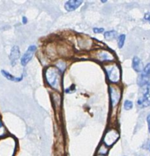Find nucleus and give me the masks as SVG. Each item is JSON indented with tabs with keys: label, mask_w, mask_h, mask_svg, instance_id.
Wrapping results in <instances>:
<instances>
[{
	"label": "nucleus",
	"mask_w": 150,
	"mask_h": 156,
	"mask_svg": "<svg viewBox=\"0 0 150 156\" xmlns=\"http://www.w3.org/2000/svg\"><path fill=\"white\" fill-rule=\"evenodd\" d=\"M146 120H147V123H148V129H149V133H150V114H149V115H148V117H147V119H146Z\"/></svg>",
	"instance_id": "nucleus-16"
},
{
	"label": "nucleus",
	"mask_w": 150,
	"mask_h": 156,
	"mask_svg": "<svg viewBox=\"0 0 150 156\" xmlns=\"http://www.w3.org/2000/svg\"><path fill=\"white\" fill-rule=\"evenodd\" d=\"M82 3H83V2L80 1V0H70V1H67L65 3V9L67 12H72V11L77 9Z\"/></svg>",
	"instance_id": "nucleus-5"
},
{
	"label": "nucleus",
	"mask_w": 150,
	"mask_h": 156,
	"mask_svg": "<svg viewBox=\"0 0 150 156\" xmlns=\"http://www.w3.org/2000/svg\"><path fill=\"white\" fill-rule=\"evenodd\" d=\"M117 32L116 30H109L105 33V38L108 41H111V40H114L117 37Z\"/></svg>",
	"instance_id": "nucleus-10"
},
{
	"label": "nucleus",
	"mask_w": 150,
	"mask_h": 156,
	"mask_svg": "<svg viewBox=\"0 0 150 156\" xmlns=\"http://www.w3.org/2000/svg\"><path fill=\"white\" fill-rule=\"evenodd\" d=\"M132 67L137 73H141V72H143V69H144L141 59L137 57V56H134V59H133Z\"/></svg>",
	"instance_id": "nucleus-7"
},
{
	"label": "nucleus",
	"mask_w": 150,
	"mask_h": 156,
	"mask_svg": "<svg viewBox=\"0 0 150 156\" xmlns=\"http://www.w3.org/2000/svg\"><path fill=\"white\" fill-rule=\"evenodd\" d=\"M5 133V128L4 127L2 123V121L0 120V136H4Z\"/></svg>",
	"instance_id": "nucleus-13"
},
{
	"label": "nucleus",
	"mask_w": 150,
	"mask_h": 156,
	"mask_svg": "<svg viewBox=\"0 0 150 156\" xmlns=\"http://www.w3.org/2000/svg\"><path fill=\"white\" fill-rule=\"evenodd\" d=\"M133 107H134V104H133L132 101H129V100L125 101L124 105H123V108H124L125 110H127V111H129V110L132 109Z\"/></svg>",
	"instance_id": "nucleus-12"
},
{
	"label": "nucleus",
	"mask_w": 150,
	"mask_h": 156,
	"mask_svg": "<svg viewBox=\"0 0 150 156\" xmlns=\"http://www.w3.org/2000/svg\"><path fill=\"white\" fill-rule=\"evenodd\" d=\"M20 57V50L19 47L18 46H14L12 47V50H11L10 56H9V59H10L11 63L12 66H15L16 64L17 60L19 59Z\"/></svg>",
	"instance_id": "nucleus-6"
},
{
	"label": "nucleus",
	"mask_w": 150,
	"mask_h": 156,
	"mask_svg": "<svg viewBox=\"0 0 150 156\" xmlns=\"http://www.w3.org/2000/svg\"><path fill=\"white\" fill-rule=\"evenodd\" d=\"M104 30H105L104 28H98V27H95V28H93V31L95 34L102 33V32H104Z\"/></svg>",
	"instance_id": "nucleus-14"
},
{
	"label": "nucleus",
	"mask_w": 150,
	"mask_h": 156,
	"mask_svg": "<svg viewBox=\"0 0 150 156\" xmlns=\"http://www.w3.org/2000/svg\"><path fill=\"white\" fill-rule=\"evenodd\" d=\"M150 79V63H148L143 69L141 75L138 78L137 83L140 86H144V85L149 84Z\"/></svg>",
	"instance_id": "nucleus-2"
},
{
	"label": "nucleus",
	"mask_w": 150,
	"mask_h": 156,
	"mask_svg": "<svg viewBox=\"0 0 150 156\" xmlns=\"http://www.w3.org/2000/svg\"><path fill=\"white\" fill-rule=\"evenodd\" d=\"M144 19L146 20V21H148V22L150 24V12H147V13L145 14V16H144Z\"/></svg>",
	"instance_id": "nucleus-15"
},
{
	"label": "nucleus",
	"mask_w": 150,
	"mask_h": 156,
	"mask_svg": "<svg viewBox=\"0 0 150 156\" xmlns=\"http://www.w3.org/2000/svg\"><path fill=\"white\" fill-rule=\"evenodd\" d=\"M37 50V47L35 45H30V47L27 48L25 53L22 56L21 59V64L23 66H25L30 60H31L32 57H33L34 54L35 53Z\"/></svg>",
	"instance_id": "nucleus-3"
},
{
	"label": "nucleus",
	"mask_w": 150,
	"mask_h": 156,
	"mask_svg": "<svg viewBox=\"0 0 150 156\" xmlns=\"http://www.w3.org/2000/svg\"><path fill=\"white\" fill-rule=\"evenodd\" d=\"M22 22H23V24H27V18H26V17H23V18H22Z\"/></svg>",
	"instance_id": "nucleus-17"
},
{
	"label": "nucleus",
	"mask_w": 150,
	"mask_h": 156,
	"mask_svg": "<svg viewBox=\"0 0 150 156\" xmlns=\"http://www.w3.org/2000/svg\"><path fill=\"white\" fill-rule=\"evenodd\" d=\"M137 103L141 108H147L150 106V82L146 86V91L143 93V97L139 99Z\"/></svg>",
	"instance_id": "nucleus-4"
},
{
	"label": "nucleus",
	"mask_w": 150,
	"mask_h": 156,
	"mask_svg": "<svg viewBox=\"0 0 150 156\" xmlns=\"http://www.w3.org/2000/svg\"><path fill=\"white\" fill-rule=\"evenodd\" d=\"M46 79L51 86L56 87L58 85L59 79V73L58 70L53 67L47 69L46 71Z\"/></svg>",
	"instance_id": "nucleus-1"
},
{
	"label": "nucleus",
	"mask_w": 150,
	"mask_h": 156,
	"mask_svg": "<svg viewBox=\"0 0 150 156\" xmlns=\"http://www.w3.org/2000/svg\"><path fill=\"white\" fill-rule=\"evenodd\" d=\"M108 71V77L112 82H117L119 79V71L117 68H111Z\"/></svg>",
	"instance_id": "nucleus-8"
},
{
	"label": "nucleus",
	"mask_w": 150,
	"mask_h": 156,
	"mask_svg": "<svg viewBox=\"0 0 150 156\" xmlns=\"http://www.w3.org/2000/svg\"><path fill=\"white\" fill-rule=\"evenodd\" d=\"M1 73H2V74L3 76H4L5 77L6 79L9 81H13V82H20V81H21V79H22V76H21V77H19V78L14 77L12 75H11L10 73H8V72H6L5 70H2Z\"/></svg>",
	"instance_id": "nucleus-9"
},
{
	"label": "nucleus",
	"mask_w": 150,
	"mask_h": 156,
	"mask_svg": "<svg viewBox=\"0 0 150 156\" xmlns=\"http://www.w3.org/2000/svg\"><path fill=\"white\" fill-rule=\"evenodd\" d=\"M125 40H126V36L124 34H121L118 37V47L121 49L124 45Z\"/></svg>",
	"instance_id": "nucleus-11"
}]
</instances>
